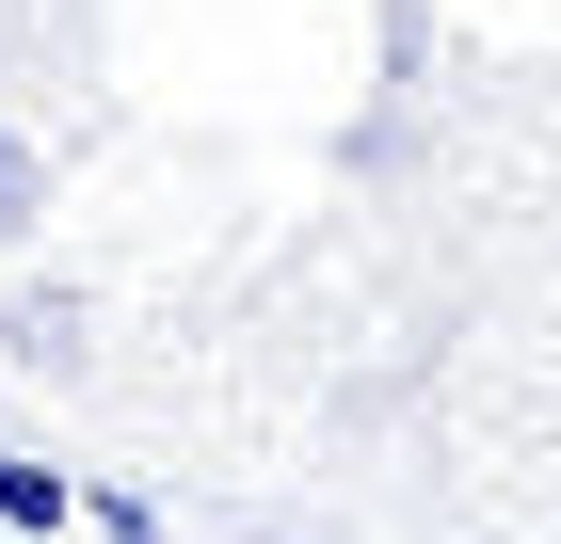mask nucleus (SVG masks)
Listing matches in <instances>:
<instances>
[{
  "label": "nucleus",
  "mask_w": 561,
  "mask_h": 544,
  "mask_svg": "<svg viewBox=\"0 0 561 544\" xmlns=\"http://www.w3.org/2000/svg\"><path fill=\"white\" fill-rule=\"evenodd\" d=\"M113 81H96V0H0V273L48 241V209L81 193Z\"/></svg>",
  "instance_id": "1"
},
{
  "label": "nucleus",
  "mask_w": 561,
  "mask_h": 544,
  "mask_svg": "<svg viewBox=\"0 0 561 544\" xmlns=\"http://www.w3.org/2000/svg\"><path fill=\"white\" fill-rule=\"evenodd\" d=\"M0 529H16V544H65V529H81V481H65L48 449H0Z\"/></svg>",
  "instance_id": "2"
}]
</instances>
